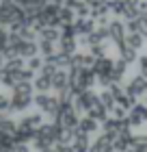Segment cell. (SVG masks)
<instances>
[{
	"mask_svg": "<svg viewBox=\"0 0 147 152\" xmlns=\"http://www.w3.org/2000/svg\"><path fill=\"white\" fill-rule=\"evenodd\" d=\"M125 91H128L130 96H134L136 100L143 98V96H147V76L134 74V76L128 80V85H125Z\"/></svg>",
	"mask_w": 147,
	"mask_h": 152,
	"instance_id": "cell-5",
	"label": "cell"
},
{
	"mask_svg": "<svg viewBox=\"0 0 147 152\" xmlns=\"http://www.w3.org/2000/svg\"><path fill=\"white\" fill-rule=\"evenodd\" d=\"M13 152H33V143L20 141V143H15V146H13Z\"/></svg>",
	"mask_w": 147,
	"mask_h": 152,
	"instance_id": "cell-22",
	"label": "cell"
},
{
	"mask_svg": "<svg viewBox=\"0 0 147 152\" xmlns=\"http://www.w3.org/2000/svg\"><path fill=\"white\" fill-rule=\"evenodd\" d=\"M69 143H72L74 152H91V143H93V141L89 139L87 133H82V130H76Z\"/></svg>",
	"mask_w": 147,
	"mask_h": 152,
	"instance_id": "cell-9",
	"label": "cell"
},
{
	"mask_svg": "<svg viewBox=\"0 0 147 152\" xmlns=\"http://www.w3.org/2000/svg\"><path fill=\"white\" fill-rule=\"evenodd\" d=\"M78 130H82V133H87V135H95L97 130H100V122L93 120L91 115H82L80 124H78Z\"/></svg>",
	"mask_w": 147,
	"mask_h": 152,
	"instance_id": "cell-14",
	"label": "cell"
},
{
	"mask_svg": "<svg viewBox=\"0 0 147 152\" xmlns=\"http://www.w3.org/2000/svg\"><path fill=\"white\" fill-rule=\"evenodd\" d=\"M43 63H46V59L41 57V54H37V57H33V59H28V61H26V67H28L30 72L39 74V72H41V67H43Z\"/></svg>",
	"mask_w": 147,
	"mask_h": 152,
	"instance_id": "cell-20",
	"label": "cell"
},
{
	"mask_svg": "<svg viewBox=\"0 0 147 152\" xmlns=\"http://www.w3.org/2000/svg\"><path fill=\"white\" fill-rule=\"evenodd\" d=\"M108 35H110V41H113L115 46L123 44L125 37H128V28H125L123 20H119V18L110 20V22H108Z\"/></svg>",
	"mask_w": 147,
	"mask_h": 152,
	"instance_id": "cell-6",
	"label": "cell"
},
{
	"mask_svg": "<svg viewBox=\"0 0 147 152\" xmlns=\"http://www.w3.org/2000/svg\"><path fill=\"white\" fill-rule=\"evenodd\" d=\"M85 115H91V117H93V120H97L100 124H104V122H106L108 117H110V111H108V109H106V107L102 104L100 100H97L95 104L91 107V111H89V113H85Z\"/></svg>",
	"mask_w": 147,
	"mask_h": 152,
	"instance_id": "cell-15",
	"label": "cell"
},
{
	"mask_svg": "<svg viewBox=\"0 0 147 152\" xmlns=\"http://www.w3.org/2000/svg\"><path fill=\"white\" fill-rule=\"evenodd\" d=\"M108 9L115 18H123L125 9H128V2H125V0H108Z\"/></svg>",
	"mask_w": 147,
	"mask_h": 152,
	"instance_id": "cell-17",
	"label": "cell"
},
{
	"mask_svg": "<svg viewBox=\"0 0 147 152\" xmlns=\"http://www.w3.org/2000/svg\"><path fill=\"white\" fill-rule=\"evenodd\" d=\"M97 100H100V94H95L93 89H87V91H80V94L74 96L72 104L76 107V111H78V113H89L91 107H93Z\"/></svg>",
	"mask_w": 147,
	"mask_h": 152,
	"instance_id": "cell-3",
	"label": "cell"
},
{
	"mask_svg": "<svg viewBox=\"0 0 147 152\" xmlns=\"http://www.w3.org/2000/svg\"><path fill=\"white\" fill-rule=\"evenodd\" d=\"M33 104L37 107L39 113H43L48 117H56L59 107H61V100H59V96L54 91H50V94H35Z\"/></svg>",
	"mask_w": 147,
	"mask_h": 152,
	"instance_id": "cell-2",
	"label": "cell"
},
{
	"mask_svg": "<svg viewBox=\"0 0 147 152\" xmlns=\"http://www.w3.org/2000/svg\"><path fill=\"white\" fill-rule=\"evenodd\" d=\"M91 152H115V146H113V139L106 135H97L93 143H91Z\"/></svg>",
	"mask_w": 147,
	"mask_h": 152,
	"instance_id": "cell-11",
	"label": "cell"
},
{
	"mask_svg": "<svg viewBox=\"0 0 147 152\" xmlns=\"http://www.w3.org/2000/svg\"><path fill=\"white\" fill-rule=\"evenodd\" d=\"M138 33H141V35L147 39V15H143V18H141V31H138Z\"/></svg>",
	"mask_w": 147,
	"mask_h": 152,
	"instance_id": "cell-24",
	"label": "cell"
},
{
	"mask_svg": "<svg viewBox=\"0 0 147 152\" xmlns=\"http://www.w3.org/2000/svg\"><path fill=\"white\" fill-rule=\"evenodd\" d=\"M37 39L59 44V41H61V28H59V26H46V28H41V33L37 35Z\"/></svg>",
	"mask_w": 147,
	"mask_h": 152,
	"instance_id": "cell-16",
	"label": "cell"
},
{
	"mask_svg": "<svg viewBox=\"0 0 147 152\" xmlns=\"http://www.w3.org/2000/svg\"><path fill=\"white\" fill-rule=\"evenodd\" d=\"M9 35H11V33H7L4 26H0V54H4L7 46H9Z\"/></svg>",
	"mask_w": 147,
	"mask_h": 152,
	"instance_id": "cell-21",
	"label": "cell"
},
{
	"mask_svg": "<svg viewBox=\"0 0 147 152\" xmlns=\"http://www.w3.org/2000/svg\"><path fill=\"white\" fill-rule=\"evenodd\" d=\"M125 2H128V4H138L141 0H125Z\"/></svg>",
	"mask_w": 147,
	"mask_h": 152,
	"instance_id": "cell-25",
	"label": "cell"
},
{
	"mask_svg": "<svg viewBox=\"0 0 147 152\" xmlns=\"http://www.w3.org/2000/svg\"><path fill=\"white\" fill-rule=\"evenodd\" d=\"M115 48H117V52H119V59L125 61L128 65H132V63H136V61H138V57H136V52H138V50L130 48L128 44H125V41H123V44H119V46H115Z\"/></svg>",
	"mask_w": 147,
	"mask_h": 152,
	"instance_id": "cell-12",
	"label": "cell"
},
{
	"mask_svg": "<svg viewBox=\"0 0 147 152\" xmlns=\"http://www.w3.org/2000/svg\"><path fill=\"white\" fill-rule=\"evenodd\" d=\"M128 122L132 128H138L147 122V102H136L132 107V111L128 113Z\"/></svg>",
	"mask_w": 147,
	"mask_h": 152,
	"instance_id": "cell-7",
	"label": "cell"
},
{
	"mask_svg": "<svg viewBox=\"0 0 147 152\" xmlns=\"http://www.w3.org/2000/svg\"><path fill=\"white\" fill-rule=\"evenodd\" d=\"M59 52L63 54V57L72 59L76 52H78V39L76 37H61L59 41Z\"/></svg>",
	"mask_w": 147,
	"mask_h": 152,
	"instance_id": "cell-10",
	"label": "cell"
},
{
	"mask_svg": "<svg viewBox=\"0 0 147 152\" xmlns=\"http://www.w3.org/2000/svg\"><path fill=\"white\" fill-rule=\"evenodd\" d=\"M0 2H4V0H0Z\"/></svg>",
	"mask_w": 147,
	"mask_h": 152,
	"instance_id": "cell-26",
	"label": "cell"
},
{
	"mask_svg": "<svg viewBox=\"0 0 147 152\" xmlns=\"http://www.w3.org/2000/svg\"><path fill=\"white\" fill-rule=\"evenodd\" d=\"M95 28H97V22L93 18H76V22H74V31L78 37H87Z\"/></svg>",
	"mask_w": 147,
	"mask_h": 152,
	"instance_id": "cell-8",
	"label": "cell"
},
{
	"mask_svg": "<svg viewBox=\"0 0 147 152\" xmlns=\"http://www.w3.org/2000/svg\"><path fill=\"white\" fill-rule=\"evenodd\" d=\"M136 63H138V72H141L143 76H147V52L138 57V61H136Z\"/></svg>",
	"mask_w": 147,
	"mask_h": 152,
	"instance_id": "cell-23",
	"label": "cell"
},
{
	"mask_svg": "<svg viewBox=\"0 0 147 152\" xmlns=\"http://www.w3.org/2000/svg\"><path fill=\"white\" fill-rule=\"evenodd\" d=\"M43 117H46V115H43V113H39V111H35V113H26L17 124H20V128H22V130H26L28 135L35 137V133H37V130L46 124Z\"/></svg>",
	"mask_w": 147,
	"mask_h": 152,
	"instance_id": "cell-4",
	"label": "cell"
},
{
	"mask_svg": "<svg viewBox=\"0 0 147 152\" xmlns=\"http://www.w3.org/2000/svg\"><path fill=\"white\" fill-rule=\"evenodd\" d=\"M100 102L108 109V111H113V109L117 107V98L113 96V91H110V89H102V94H100Z\"/></svg>",
	"mask_w": 147,
	"mask_h": 152,
	"instance_id": "cell-18",
	"label": "cell"
},
{
	"mask_svg": "<svg viewBox=\"0 0 147 152\" xmlns=\"http://www.w3.org/2000/svg\"><path fill=\"white\" fill-rule=\"evenodd\" d=\"M35 87L33 83H17L15 87L11 89V111L15 113H24L33 107L35 100Z\"/></svg>",
	"mask_w": 147,
	"mask_h": 152,
	"instance_id": "cell-1",
	"label": "cell"
},
{
	"mask_svg": "<svg viewBox=\"0 0 147 152\" xmlns=\"http://www.w3.org/2000/svg\"><path fill=\"white\" fill-rule=\"evenodd\" d=\"M33 87H35L37 94H50L52 91V78L39 72L37 76H35V80H33Z\"/></svg>",
	"mask_w": 147,
	"mask_h": 152,
	"instance_id": "cell-13",
	"label": "cell"
},
{
	"mask_svg": "<svg viewBox=\"0 0 147 152\" xmlns=\"http://www.w3.org/2000/svg\"><path fill=\"white\" fill-rule=\"evenodd\" d=\"M125 44L130 48H134V50H141L143 44H145V37L141 33H128V37H125Z\"/></svg>",
	"mask_w": 147,
	"mask_h": 152,
	"instance_id": "cell-19",
	"label": "cell"
}]
</instances>
